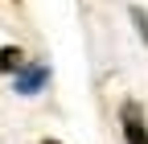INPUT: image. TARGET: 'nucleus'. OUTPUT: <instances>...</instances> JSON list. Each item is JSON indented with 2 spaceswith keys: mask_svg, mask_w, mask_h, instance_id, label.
Returning <instances> with one entry per match:
<instances>
[{
  "mask_svg": "<svg viewBox=\"0 0 148 144\" xmlns=\"http://www.w3.org/2000/svg\"><path fill=\"white\" fill-rule=\"evenodd\" d=\"M123 140L127 144H148V123H144V111H140V103H123Z\"/></svg>",
  "mask_w": 148,
  "mask_h": 144,
  "instance_id": "f257e3e1",
  "label": "nucleus"
},
{
  "mask_svg": "<svg viewBox=\"0 0 148 144\" xmlns=\"http://www.w3.org/2000/svg\"><path fill=\"white\" fill-rule=\"evenodd\" d=\"M21 66H25V49H16V45L0 49V74H16Z\"/></svg>",
  "mask_w": 148,
  "mask_h": 144,
  "instance_id": "7ed1b4c3",
  "label": "nucleus"
},
{
  "mask_svg": "<svg viewBox=\"0 0 148 144\" xmlns=\"http://www.w3.org/2000/svg\"><path fill=\"white\" fill-rule=\"evenodd\" d=\"M41 144H58V140H41Z\"/></svg>",
  "mask_w": 148,
  "mask_h": 144,
  "instance_id": "20e7f679",
  "label": "nucleus"
},
{
  "mask_svg": "<svg viewBox=\"0 0 148 144\" xmlns=\"http://www.w3.org/2000/svg\"><path fill=\"white\" fill-rule=\"evenodd\" d=\"M49 82V66H21V70H16V91H21V95H37V91H41V86Z\"/></svg>",
  "mask_w": 148,
  "mask_h": 144,
  "instance_id": "f03ea898",
  "label": "nucleus"
}]
</instances>
